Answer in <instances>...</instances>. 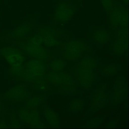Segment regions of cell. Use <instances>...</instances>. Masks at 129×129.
<instances>
[{"label": "cell", "instance_id": "obj_22", "mask_svg": "<svg viewBox=\"0 0 129 129\" xmlns=\"http://www.w3.org/2000/svg\"><path fill=\"white\" fill-rule=\"evenodd\" d=\"M24 66L23 64H18L11 65L9 71L12 74L17 77H21L23 73Z\"/></svg>", "mask_w": 129, "mask_h": 129}, {"label": "cell", "instance_id": "obj_4", "mask_svg": "<svg viewBox=\"0 0 129 129\" xmlns=\"http://www.w3.org/2000/svg\"><path fill=\"white\" fill-rule=\"evenodd\" d=\"M109 15L114 27L120 26L121 28H127L128 20L127 14L123 7L114 6Z\"/></svg>", "mask_w": 129, "mask_h": 129}, {"label": "cell", "instance_id": "obj_20", "mask_svg": "<svg viewBox=\"0 0 129 129\" xmlns=\"http://www.w3.org/2000/svg\"><path fill=\"white\" fill-rule=\"evenodd\" d=\"M66 65L65 62L61 59H55L50 64V66L52 70L56 71H59L62 70L66 66Z\"/></svg>", "mask_w": 129, "mask_h": 129}, {"label": "cell", "instance_id": "obj_27", "mask_svg": "<svg viewBox=\"0 0 129 129\" xmlns=\"http://www.w3.org/2000/svg\"><path fill=\"white\" fill-rule=\"evenodd\" d=\"M101 1L107 13L109 15L113 8V3L112 0H101Z\"/></svg>", "mask_w": 129, "mask_h": 129}, {"label": "cell", "instance_id": "obj_8", "mask_svg": "<svg viewBox=\"0 0 129 129\" xmlns=\"http://www.w3.org/2000/svg\"><path fill=\"white\" fill-rule=\"evenodd\" d=\"M126 86L122 77L117 78L115 82L114 91L112 95V101L114 103H118L123 101L126 95Z\"/></svg>", "mask_w": 129, "mask_h": 129}, {"label": "cell", "instance_id": "obj_10", "mask_svg": "<svg viewBox=\"0 0 129 129\" xmlns=\"http://www.w3.org/2000/svg\"><path fill=\"white\" fill-rule=\"evenodd\" d=\"M25 67L33 71L40 79L45 75L47 66L46 63L41 59L30 60L25 64Z\"/></svg>", "mask_w": 129, "mask_h": 129}, {"label": "cell", "instance_id": "obj_26", "mask_svg": "<svg viewBox=\"0 0 129 129\" xmlns=\"http://www.w3.org/2000/svg\"><path fill=\"white\" fill-rule=\"evenodd\" d=\"M30 109L26 107L22 108L19 112V115L21 119L24 122L27 123L29 121V115H30Z\"/></svg>", "mask_w": 129, "mask_h": 129}, {"label": "cell", "instance_id": "obj_7", "mask_svg": "<svg viewBox=\"0 0 129 129\" xmlns=\"http://www.w3.org/2000/svg\"><path fill=\"white\" fill-rule=\"evenodd\" d=\"M127 28L118 30L117 40L114 44V52L117 55H121L126 50L127 46Z\"/></svg>", "mask_w": 129, "mask_h": 129}, {"label": "cell", "instance_id": "obj_24", "mask_svg": "<svg viewBox=\"0 0 129 129\" xmlns=\"http://www.w3.org/2000/svg\"><path fill=\"white\" fill-rule=\"evenodd\" d=\"M0 50V54L5 58L19 52L21 50L13 47H5Z\"/></svg>", "mask_w": 129, "mask_h": 129}, {"label": "cell", "instance_id": "obj_29", "mask_svg": "<svg viewBox=\"0 0 129 129\" xmlns=\"http://www.w3.org/2000/svg\"><path fill=\"white\" fill-rule=\"evenodd\" d=\"M12 121H12V123L13 124V126H15V127L16 126H18V121H17L16 119H13Z\"/></svg>", "mask_w": 129, "mask_h": 129}, {"label": "cell", "instance_id": "obj_30", "mask_svg": "<svg viewBox=\"0 0 129 129\" xmlns=\"http://www.w3.org/2000/svg\"><path fill=\"white\" fill-rule=\"evenodd\" d=\"M6 125H5L4 123H0V128H5Z\"/></svg>", "mask_w": 129, "mask_h": 129}, {"label": "cell", "instance_id": "obj_15", "mask_svg": "<svg viewBox=\"0 0 129 129\" xmlns=\"http://www.w3.org/2000/svg\"><path fill=\"white\" fill-rule=\"evenodd\" d=\"M10 65L23 64L25 60L24 53L21 50L5 58Z\"/></svg>", "mask_w": 129, "mask_h": 129}, {"label": "cell", "instance_id": "obj_12", "mask_svg": "<svg viewBox=\"0 0 129 129\" xmlns=\"http://www.w3.org/2000/svg\"><path fill=\"white\" fill-rule=\"evenodd\" d=\"M71 77L68 74L57 72H50L47 75V80L50 83L60 86Z\"/></svg>", "mask_w": 129, "mask_h": 129}, {"label": "cell", "instance_id": "obj_5", "mask_svg": "<svg viewBox=\"0 0 129 129\" xmlns=\"http://www.w3.org/2000/svg\"><path fill=\"white\" fill-rule=\"evenodd\" d=\"M85 49L86 46L81 41H71L67 44L63 56L65 58L68 60L76 59Z\"/></svg>", "mask_w": 129, "mask_h": 129}, {"label": "cell", "instance_id": "obj_23", "mask_svg": "<svg viewBox=\"0 0 129 129\" xmlns=\"http://www.w3.org/2000/svg\"><path fill=\"white\" fill-rule=\"evenodd\" d=\"M44 100V97L36 96L28 100L26 103V107L28 108H34L38 105Z\"/></svg>", "mask_w": 129, "mask_h": 129}, {"label": "cell", "instance_id": "obj_16", "mask_svg": "<svg viewBox=\"0 0 129 129\" xmlns=\"http://www.w3.org/2000/svg\"><path fill=\"white\" fill-rule=\"evenodd\" d=\"M93 38L96 43L100 44H104L108 42L109 39V36L106 31L99 30L94 33Z\"/></svg>", "mask_w": 129, "mask_h": 129}, {"label": "cell", "instance_id": "obj_13", "mask_svg": "<svg viewBox=\"0 0 129 129\" xmlns=\"http://www.w3.org/2000/svg\"><path fill=\"white\" fill-rule=\"evenodd\" d=\"M32 28L31 24H25L21 25L15 29L12 33V37L14 38H20L28 34Z\"/></svg>", "mask_w": 129, "mask_h": 129}, {"label": "cell", "instance_id": "obj_19", "mask_svg": "<svg viewBox=\"0 0 129 129\" xmlns=\"http://www.w3.org/2000/svg\"><path fill=\"white\" fill-rule=\"evenodd\" d=\"M21 77H22L24 80L30 82H34L36 80L40 79L33 71L25 67L24 68Z\"/></svg>", "mask_w": 129, "mask_h": 129}, {"label": "cell", "instance_id": "obj_21", "mask_svg": "<svg viewBox=\"0 0 129 129\" xmlns=\"http://www.w3.org/2000/svg\"><path fill=\"white\" fill-rule=\"evenodd\" d=\"M83 105V100L82 99H75L70 104V110L72 112L79 111L82 108Z\"/></svg>", "mask_w": 129, "mask_h": 129}, {"label": "cell", "instance_id": "obj_17", "mask_svg": "<svg viewBox=\"0 0 129 129\" xmlns=\"http://www.w3.org/2000/svg\"><path fill=\"white\" fill-rule=\"evenodd\" d=\"M30 125L37 127H44V125L40 121L39 113L36 110H32L30 112L29 121Z\"/></svg>", "mask_w": 129, "mask_h": 129}, {"label": "cell", "instance_id": "obj_25", "mask_svg": "<svg viewBox=\"0 0 129 129\" xmlns=\"http://www.w3.org/2000/svg\"><path fill=\"white\" fill-rule=\"evenodd\" d=\"M48 84L45 81L42 80L41 79L36 80L34 81V87L36 89L41 91H44L47 90Z\"/></svg>", "mask_w": 129, "mask_h": 129}, {"label": "cell", "instance_id": "obj_2", "mask_svg": "<svg viewBox=\"0 0 129 129\" xmlns=\"http://www.w3.org/2000/svg\"><path fill=\"white\" fill-rule=\"evenodd\" d=\"M106 88V84H101L93 91L92 95L90 107L92 111H97L105 105L108 97L105 91Z\"/></svg>", "mask_w": 129, "mask_h": 129}, {"label": "cell", "instance_id": "obj_18", "mask_svg": "<svg viewBox=\"0 0 129 129\" xmlns=\"http://www.w3.org/2000/svg\"><path fill=\"white\" fill-rule=\"evenodd\" d=\"M120 69V66L116 64H107L103 67L101 70V74L105 76L114 75Z\"/></svg>", "mask_w": 129, "mask_h": 129}, {"label": "cell", "instance_id": "obj_14", "mask_svg": "<svg viewBox=\"0 0 129 129\" xmlns=\"http://www.w3.org/2000/svg\"><path fill=\"white\" fill-rule=\"evenodd\" d=\"M44 114L50 124L54 127H58L59 124L58 117L53 110L48 107L44 110Z\"/></svg>", "mask_w": 129, "mask_h": 129}, {"label": "cell", "instance_id": "obj_31", "mask_svg": "<svg viewBox=\"0 0 129 129\" xmlns=\"http://www.w3.org/2000/svg\"><path fill=\"white\" fill-rule=\"evenodd\" d=\"M1 103L0 102V110H1Z\"/></svg>", "mask_w": 129, "mask_h": 129}, {"label": "cell", "instance_id": "obj_3", "mask_svg": "<svg viewBox=\"0 0 129 129\" xmlns=\"http://www.w3.org/2000/svg\"><path fill=\"white\" fill-rule=\"evenodd\" d=\"M75 7L66 2L59 4L55 9L54 14L55 23L63 24L71 19L74 13Z\"/></svg>", "mask_w": 129, "mask_h": 129}, {"label": "cell", "instance_id": "obj_1", "mask_svg": "<svg viewBox=\"0 0 129 129\" xmlns=\"http://www.w3.org/2000/svg\"><path fill=\"white\" fill-rule=\"evenodd\" d=\"M96 65L95 59L86 58L77 65L75 72L79 83L83 89H89L92 87L94 81L93 72Z\"/></svg>", "mask_w": 129, "mask_h": 129}, {"label": "cell", "instance_id": "obj_11", "mask_svg": "<svg viewBox=\"0 0 129 129\" xmlns=\"http://www.w3.org/2000/svg\"><path fill=\"white\" fill-rule=\"evenodd\" d=\"M4 96L18 101L27 99L28 97V94L24 86L19 85L15 86L6 92Z\"/></svg>", "mask_w": 129, "mask_h": 129}, {"label": "cell", "instance_id": "obj_6", "mask_svg": "<svg viewBox=\"0 0 129 129\" xmlns=\"http://www.w3.org/2000/svg\"><path fill=\"white\" fill-rule=\"evenodd\" d=\"M23 49L29 56L36 59H45L49 55V51L41 46L35 45L28 42L23 46Z\"/></svg>", "mask_w": 129, "mask_h": 129}, {"label": "cell", "instance_id": "obj_9", "mask_svg": "<svg viewBox=\"0 0 129 129\" xmlns=\"http://www.w3.org/2000/svg\"><path fill=\"white\" fill-rule=\"evenodd\" d=\"M43 41V43L48 47H55L59 43L56 39V34L54 30L50 28H41L39 31Z\"/></svg>", "mask_w": 129, "mask_h": 129}, {"label": "cell", "instance_id": "obj_28", "mask_svg": "<svg viewBox=\"0 0 129 129\" xmlns=\"http://www.w3.org/2000/svg\"><path fill=\"white\" fill-rule=\"evenodd\" d=\"M28 43L35 45L41 46L43 44V41L40 35L39 34H37L33 36L31 38Z\"/></svg>", "mask_w": 129, "mask_h": 129}]
</instances>
